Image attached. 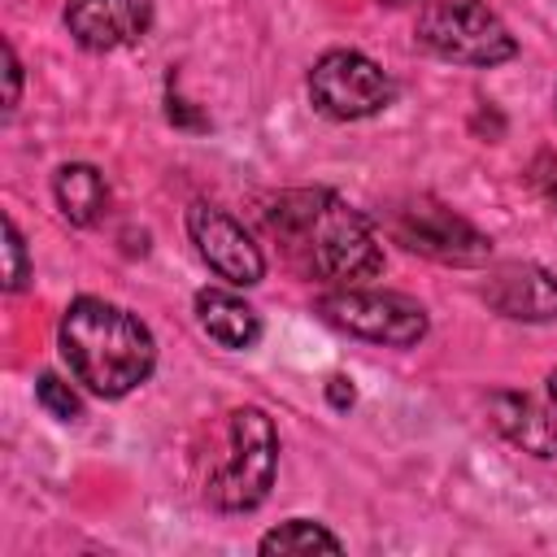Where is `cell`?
<instances>
[{"label":"cell","mask_w":557,"mask_h":557,"mask_svg":"<svg viewBox=\"0 0 557 557\" xmlns=\"http://www.w3.org/2000/svg\"><path fill=\"white\" fill-rule=\"evenodd\" d=\"M487 418L522 453L557 457V418L544 405H535L531 396H522V392H492L487 396Z\"/></svg>","instance_id":"8fae6325"},{"label":"cell","mask_w":557,"mask_h":557,"mask_svg":"<svg viewBox=\"0 0 557 557\" xmlns=\"http://www.w3.org/2000/svg\"><path fill=\"white\" fill-rule=\"evenodd\" d=\"M379 4H392V9H400V4H413V0H379Z\"/></svg>","instance_id":"44dd1931"},{"label":"cell","mask_w":557,"mask_h":557,"mask_svg":"<svg viewBox=\"0 0 557 557\" xmlns=\"http://www.w3.org/2000/svg\"><path fill=\"white\" fill-rule=\"evenodd\" d=\"M196 322L200 331L222 344V348H252L261 339V318L248 300H239L235 292L222 287H205L196 292Z\"/></svg>","instance_id":"7c38bea8"},{"label":"cell","mask_w":557,"mask_h":557,"mask_svg":"<svg viewBox=\"0 0 557 557\" xmlns=\"http://www.w3.org/2000/svg\"><path fill=\"white\" fill-rule=\"evenodd\" d=\"M152 26V0H70L65 30L87 52H113L144 39Z\"/></svg>","instance_id":"9c48e42d"},{"label":"cell","mask_w":557,"mask_h":557,"mask_svg":"<svg viewBox=\"0 0 557 557\" xmlns=\"http://www.w3.org/2000/svg\"><path fill=\"white\" fill-rule=\"evenodd\" d=\"M4 78H9V91H4V109L13 113V109H17V87H22V65H17V52H13V44H4Z\"/></svg>","instance_id":"e0dca14e"},{"label":"cell","mask_w":557,"mask_h":557,"mask_svg":"<svg viewBox=\"0 0 557 557\" xmlns=\"http://www.w3.org/2000/svg\"><path fill=\"white\" fill-rule=\"evenodd\" d=\"M309 100H313L318 113H326L335 122H357V117L383 113L396 100V83L366 52L335 48V52H322L313 61V70H309Z\"/></svg>","instance_id":"8992f818"},{"label":"cell","mask_w":557,"mask_h":557,"mask_svg":"<svg viewBox=\"0 0 557 557\" xmlns=\"http://www.w3.org/2000/svg\"><path fill=\"white\" fill-rule=\"evenodd\" d=\"M322 322L387 348H413L426 335V309L400 292H366V287H335L318 300Z\"/></svg>","instance_id":"52a82bcc"},{"label":"cell","mask_w":557,"mask_h":557,"mask_svg":"<svg viewBox=\"0 0 557 557\" xmlns=\"http://www.w3.org/2000/svg\"><path fill=\"white\" fill-rule=\"evenodd\" d=\"M35 400H39L57 422H74V418H83V400H78L74 387L61 383L57 374H39V383H35Z\"/></svg>","instance_id":"9a60e30c"},{"label":"cell","mask_w":557,"mask_h":557,"mask_svg":"<svg viewBox=\"0 0 557 557\" xmlns=\"http://www.w3.org/2000/svg\"><path fill=\"white\" fill-rule=\"evenodd\" d=\"M4 287L9 292H17V287H26V278H30V265H26V244H22V235H17V222L13 218H4Z\"/></svg>","instance_id":"2e32d148"},{"label":"cell","mask_w":557,"mask_h":557,"mask_svg":"<svg viewBox=\"0 0 557 557\" xmlns=\"http://www.w3.org/2000/svg\"><path fill=\"white\" fill-rule=\"evenodd\" d=\"M274 466H278V431H274L270 413L257 405L231 409V448L218 461V470L209 474V487H205L209 505L226 509V513L257 509L270 496Z\"/></svg>","instance_id":"3957f363"},{"label":"cell","mask_w":557,"mask_h":557,"mask_svg":"<svg viewBox=\"0 0 557 557\" xmlns=\"http://www.w3.org/2000/svg\"><path fill=\"white\" fill-rule=\"evenodd\" d=\"M257 548H261V553H339L344 540L331 535L322 522L292 518V522H278L274 531H265Z\"/></svg>","instance_id":"5bb4252c"},{"label":"cell","mask_w":557,"mask_h":557,"mask_svg":"<svg viewBox=\"0 0 557 557\" xmlns=\"http://www.w3.org/2000/svg\"><path fill=\"white\" fill-rule=\"evenodd\" d=\"M483 300L513 322H553L557 318V278L535 261L496 265L483 283Z\"/></svg>","instance_id":"30bf717a"},{"label":"cell","mask_w":557,"mask_h":557,"mask_svg":"<svg viewBox=\"0 0 557 557\" xmlns=\"http://www.w3.org/2000/svg\"><path fill=\"white\" fill-rule=\"evenodd\" d=\"M57 344H61L70 374L104 400H117V396L135 392L139 383H148V374L157 366L152 331L131 309L100 300V296L70 300V309L61 313V326H57Z\"/></svg>","instance_id":"7a4b0ae2"},{"label":"cell","mask_w":557,"mask_h":557,"mask_svg":"<svg viewBox=\"0 0 557 557\" xmlns=\"http://www.w3.org/2000/svg\"><path fill=\"white\" fill-rule=\"evenodd\" d=\"M187 235H191L200 261H205L218 278H226L231 287H252V283L265 278V257H261V248L252 244V235H248L226 209H218V205H209V200H196V205L187 209Z\"/></svg>","instance_id":"ba28073f"},{"label":"cell","mask_w":557,"mask_h":557,"mask_svg":"<svg viewBox=\"0 0 557 557\" xmlns=\"http://www.w3.org/2000/svg\"><path fill=\"white\" fill-rule=\"evenodd\" d=\"M387 235L400 248L444 261V265H483L492 257V239L474 222H466L461 213H453L448 205L431 196L396 200L387 209Z\"/></svg>","instance_id":"5b68a950"},{"label":"cell","mask_w":557,"mask_h":557,"mask_svg":"<svg viewBox=\"0 0 557 557\" xmlns=\"http://www.w3.org/2000/svg\"><path fill=\"white\" fill-rule=\"evenodd\" d=\"M265 231L283 257L318 283L357 287L383 274V244L374 226L326 187H292L265 205Z\"/></svg>","instance_id":"6da1fadb"},{"label":"cell","mask_w":557,"mask_h":557,"mask_svg":"<svg viewBox=\"0 0 557 557\" xmlns=\"http://www.w3.org/2000/svg\"><path fill=\"white\" fill-rule=\"evenodd\" d=\"M418 44L453 65H500L518 52L509 26L483 0H426L413 26Z\"/></svg>","instance_id":"277c9868"},{"label":"cell","mask_w":557,"mask_h":557,"mask_svg":"<svg viewBox=\"0 0 557 557\" xmlns=\"http://www.w3.org/2000/svg\"><path fill=\"white\" fill-rule=\"evenodd\" d=\"M326 396H331V405H335V409H348V405L357 400V392H352V383H348L344 374H335V379L326 383Z\"/></svg>","instance_id":"d6986e66"},{"label":"cell","mask_w":557,"mask_h":557,"mask_svg":"<svg viewBox=\"0 0 557 557\" xmlns=\"http://www.w3.org/2000/svg\"><path fill=\"white\" fill-rule=\"evenodd\" d=\"M52 196L61 205V213L74 222V226H96L109 209V183L96 165L87 161H74V165H61L57 178H52Z\"/></svg>","instance_id":"4fadbf2b"},{"label":"cell","mask_w":557,"mask_h":557,"mask_svg":"<svg viewBox=\"0 0 557 557\" xmlns=\"http://www.w3.org/2000/svg\"><path fill=\"white\" fill-rule=\"evenodd\" d=\"M548 396H553V405H557V370L548 374Z\"/></svg>","instance_id":"ffe728a7"},{"label":"cell","mask_w":557,"mask_h":557,"mask_svg":"<svg viewBox=\"0 0 557 557\" xmlns=\"http://www.w3.org/2000/svg\"><path fill=\"white\" fill-rule=\"evenodd\" d=\"M535 187L548 196V205H557V161L553 157H540L535 161Z\"/></svg>","instance_id":"ac0fdd59"}]
</instances>
